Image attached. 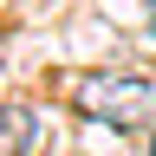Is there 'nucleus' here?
<instances>
[{
	"label": "nucleus",
	"instance_id": "1",
	"mask_svg": "<svg viewBox=\"0 0 156 156\" xmlns=\"http://www.w3.org/2000/svg\"><path fill=\"white\" fill-rule=\"evenodd\" d=\"M72 104H78V117L111 124V130H150L156 124V85L136 72H85L72 85Z\"/></svg>",
	"mask_w": 156,
	"mask_h": 156
},
{
	"label": "nucleus",
	"instance_id": "2",
	"mask_svg": "<svg viewBox=\"0 0 156 156\" xmlns=\"http://www.w3.org/2000/svg\"><path fill=\"white\" fill-rule=\"evenodd\" d=\"M33 143H39V111L0 98V156H33Z\"/></svg>",
	"mask_w": 156,
	"mask_h": 156
},
{
	"label": "nucleus",
	"instance_id": "3",
	"mask_svg": "<svg viewBox=\"0 0 156 156\" xmlns=\"http://www.w3.org/2000/svg\"><path fill=\"white\" fill-rule=\"evenodd\" d=\"M150 26H156V0H150Z\"/></svg>",
	"mask_w": 156,
	"mask_h": 156
}]
</instances>
